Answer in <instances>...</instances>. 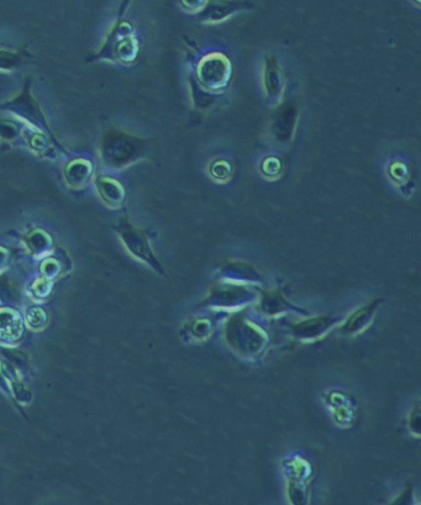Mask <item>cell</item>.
Masks as SVG:
<instances>
[{
  "instance_id": "ba28073f",
  "label": "cell",
  "mask_w": 421,
  "mask_h": 505,
  "mask_svg": "<svg viewBox=\"0 0 421 505\" xmlns=\"http://www.w3.org/2000/svg\"><path fill=\"white\" fill-rule=\"evenodd\" d=\"M208 4V1H181V7L187 14H196L201 13Z\"/></svg>"
},
{
  "instance_id": "5b68a950",
  "label": "cell",
  "mask_w": 421,
  "mask_h": 505,
  "mask_svg": "<svg viewBox=\"0 0 421 505\" xmlns=\"http://www.w3.org/2000/svg\"><path fill=\"white\" fill-rule=\"evenodd\" d=\"M208 173L215 181H226L233 174V165L225 159H215L209 163Z\"/></svg>"
},
{
  "instance_id": "8992f818",
  "label": "cell",
  "mask_w": 421,
  "mask_h": 505,
  "mask_svg": "<svg viewBox=\"0 0 421 505\" xmlns=\"http://www.w3.org/2000/svg\"><path fill=\"white\" fill-rule=\"evenodd\" d=\"M260 168L263 175L272 178L280 175L282 170V162L275 154H268L263 157Z\"/></svg>"
},
{
  "instance_id": "52a82bcc",
  "label": "cell",
  "mask_w": 421,
  "mask_h": 505,
  "mask_svg": "<svg viewBox=\"0 0 421 505\" xmlns=\"http://www.w3.org/2000/svg\"><path fill=\"white\" fill-rule=\"evenodd\" d=\"M22 59L18 54L0 51V70H9L17 68Z\"/></svg>"
},
{
  "instance_id": "3957f363",
  "label": "cell",
  "mask_w": 421,
  "mask_h": 505,
  "mask_svg": "<svg viewBox=\"0 0 421 505\" xmlns=\"http://www.w3.org/2000/svg\"><path fill=\"white\" fill-rule=\"evenodd\" d=\"M297 125V110L292 106L284 107L279 112L273 123L272 129L276 139L281 143L291 140Z\"/></svg>"
},
{
  "instance_id": "30bf717a",
  "label": "cell",
  "mask_w": 421,
  "mask_h": 505,
  "mask_svg": "<svg viewBox=\"0 0 421 505\" xmlns=\"http://www.w3.org/2000/svg\"><path fill=\"white\" fill-rule=\"evenodd\" d=\"M410 426L415 432L420 433V410H415L410 417Z\"/></svg>"
},
{
  "instance_id": "6da1fadb",
  "label": "cell",
  "mask_w": 421,
  "mask_h": 505,
  "mask_svg": "<svg viewBox=\"0 0 421 505\" xmlns=\"http://www.w3.org/2000/svg\"><path fill=\"white\" fill-rule=\"evenodd\" d=\"M233 70V64L228 55L220 51L210 52L198 62L197 81L204 90L219 93L228 87Z\"/></svg>"
},
{
  "instance_id": "7a4b0ae2",
  "label": "cell",
  "mask_w": 421,
  "mask_h": 505,
  "mask_svg": "<svg viewBox=\"0 0 421 505\" xmlns=\"http://www.w3.org/2000/svg\"><path fill=\"white\" fill-rule=\"evenodd\" d=\"M260 83L263 95L272 106L281 102L285 89L284 73L277 58L267 55L263 59L260 70Z\"/></svg>"
},
{
  "instance_id": "9c48e42d",
  "label": "cell",
  "mask_w": 421,
  "mask_h": 505,
  "mask_svg": "<svg viewBox=\"0 0 421 505\" xmlns=\"http://www.w3.org/2000/svg\"><path fill=\"white\" fill-rule=\"evenodd\" d=\"M390 175L398 180H404L407 176V165L401 160L393 161L390 166Z\"/></svg>"
},
{
  "instance_id": "277c9868",
  "label": "cell",
  "mask_w": 421,
  "mask_h": 505,
  "mask_svg": "<svg viewBox=\"0 0 421 505\" xmlns=\"http://www.w3.org/2000/svg\"><path fill=\"white\" fill-rule=\"evenodd\" d=\"M132 27L129 23L126 24L123 35L121 38L117 36V48L115 55L118 60L124 64H129L136 60L139 51V41L137 40L134 35H132Z\"/></svg>"
}]
</instances>
